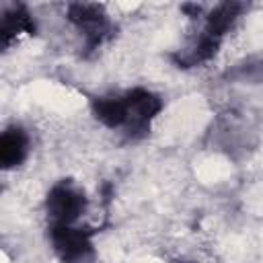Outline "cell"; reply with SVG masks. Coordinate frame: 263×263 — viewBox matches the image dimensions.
<instances>
[{
  "label": "cell",
  "instance_id": "cell-1",
  "mask_svg": "<svg viewBox=\"0 0 263 263\" xmlns=\"http://www.w3.org/2000/svg\"><path fill=\"white\" fill-rule=\"evenodd\" d=\"M49 214L58 226H68L82 210V197L70 187H55L49 197Z\"/></svg>",
  "mask_w": 263,
  "mask_h": 263
},
{
  "label": "cell",
  "instance_id": "cell-2",
  "mask_svg": "<svg viewBox=\"0 0 263 263\" xmlns=\"http://www.w3.org/2000/svg\"><path fill=\"white\" fill-rule=\"evenodd\" d=\"M53 242L66 261L84 259V255L90 249L86 236L82 232H76L74 228H68V226H55L53 228Z\"/></svg>",
  "mask_w": 263,
  "mask_h": 263
},
{
  "label": "cell",
  "instance_id": "cell-3",
  "mask_svg": "<svg viewBox=\"0 0 263 263\" xmlns=\"http://www.w3.org/2000/svg\"><path fill=\"white\" fill-rule=\"evenodd\" d=\"M25 154V138L18 129L14 132H6L2 136L0 142V158L4 162V166H12L16 164Z\"/></svg>",
  "mask_w": 263,
  "mask_h": 263
}]
</instances>
